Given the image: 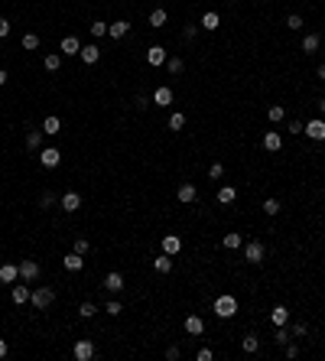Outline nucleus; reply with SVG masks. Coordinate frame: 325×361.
<instances>
[{
	"mask_svg": "<svg viewBox=\"0 0 325 361\" xmlns=\"http://www.w3.org/2000/svg\"><path fill=\"white\" fill-rule=\"evenodd\" d=\"M234 312H238V300H234L231 293L215 296V316H218V319H231Z\"/></svg>",
	"mask_w": 325,
	"mask_h": 361,
	"instance_id": "nucleus-1",
	"label": "nucleus"
},
{
	"mask_svg": "<svg viewBox=\"0 0 325 361\" xmlns=\"http://www.w3.org/2000/svg\"><path fill=\"white\" fill-rule=\"evenodd\" d=\"M52 300H55V290H52V287H36V290L30 293L33 309H49V306H52Z\"/></svg>",
	"mask_w": 325,
	"mask_h": 361,
	"instance_id": "nucleus-2",
	"label": "nucleus"
},
{
	"mask_svg": "<svg viewBox=\"0 0 325 361\" xmlns=\"http://www.w3.org/2000/svg\"><path fill=\"white\" fill-rule=\"evenodd\" d=\"M264 257H267L264 241H247V244H244V260L247 263H264Z\"/></svg>",
	"mask_w": 325,
	"mask_h": 361,
	"instance_id": "nucleus-3",
	"label": "nucleus"
},
{
	"mask_svg": "<svg viewBox=\"0 0 325 361\" xmlns=\"http://www.w3.org/2000/svg\"><path fill=\"white\" fill-rule=\"evenodd\" d=\"M72 355H75V361H91L94 358V342L91 338H78L75 348H72Z\"/></svg>",
	"mask_w": 325,
	"mask_h": 361,
	"instance_id": "nucleus-4",
	"label": "nucleus"
},
{
	"mask_svg": "<svg viewBox=\"0 0 325 361\" xmlns=\"http://www.w3.org/2000/svg\"><path fill=\"white\" fill-rule=\"evenodd\" d=\"M302 134H306L309 140L322 143V140H325V121H322V117H315V121H309V124H306V130H302Z\"/></svg>",
	"mask_w": 325,
	"mask_h": 361,
	"instance_id": "nucleus-5",
	"label": "nucleus"
},
{
	"mask_svg": "<svg viewBox=\"0 0 325 361\" xmlns=\"http://www.w3.org/2000/svg\"><path fill=\"white\" fill-rule=\"evenodd\" d=\"M39 163H43V166H46V169H55V166H59V163H62V156H59V150H55V147H43V150H39Z\"/></svg>",
	"mask_w": 325,
	"mask_h": 361,
	"instance_id": "nucleus-6",
	"label": "nucleus"
},
{
	"mask_svg": "<svg viewBox=\"0 0 325 361\" xmlns=\"http://www.w3.org/2000/svg\"><path fill=\"white\" fill-rule=\"evenodd\" d=\"M39 277V263L36 260H20V280L23 283H33Z\"/></svg>",
	"mask_w": 325,
	"mask_h": 361,
	"instance_id": "nucleus-7",
	"label": "nucleus"
},
{
	"mask_svg": "<svg viewBox=\"0 0 325 361\" xmlns=\"http://www.w3.org/2000/svg\"><path fill=\"white\" fill-rule=\"evenodd\" d=\"M59 208H62V212H68V215L78 212V208H81V196H78V192H65V196L59 199Z\"/></svg>",
	"mask_w": 325,
	"mask_h": 361,
	"instance_id": "nucleus-8",
	"label": "nucleus"
},
{
	"mask_svg": "<svg viewBox=\"0 0 325 361\" xmlns=\"http://www.w3.org/2000/svg\"><path fill=\"white\" fill-rule=\"evenodd\" d=\"M17 280H20V263H4V267H0V283L13 287Z\"/></svg>",
	"mask_w": 325,
	"mask_h": 361,
	"instance_id": "nucleus-9",
	"label": "nucleus"
},
{
	"mask_svg": "<svg viewBox=\"0 0 325 361\" xmlns=\"http://www.w3.org/2000/svg\"><path fill=\"white\" fill-rule=\"evenodd\" d=\"M179 251H182V238H179V234H163V254L176 257Z\"/></svg>",
	"mask_w": 325,
	"mask_h": 361,
	"instance_id": "nucleus-10",
	"label": "nucleus"
},
{
	"mask_svg": "<svg viewBox=\"0 0 325 361\" xmlns=\"http://www.w3.org/2000/svg\"><path fill=\"white\" fill-rule=\"evenodd\" d=\"M182 325H185V332H189V335H202V332H205V319L195 316V312H189Z\"/></svg>",
	"mask_w": 325,
	"mask_h": 361,
	"instance_id": "nucleus-11",
	"label": "nucleus"
},
{
	"mask_svg": "<svg viewBox=\"0 0 325 361\" xmlns=\"http://www.w3.org/2000/svg\"><path fill=\"white\" fill-rule=\"evenodd\" d=\"M30 293H33V290H30V283H23V280H20V283H13L10 300H13V303H30Z\"/></svg>",
	"mask_w": 325,
	"mask_h": 361,
	"instance_id": "nucleus-12",
	"label": "nucleus"
},
{
	"mask_svg": "<svg viewBox=\"0 0 325 361\" xmlns=\"http://www.w3.org/2000/svg\"><path fill=\"white\" fill-rule=\"evenodd\" d=\"M195 196H198V189L192 183H182V186H179V192H176V199L182 205H192V202H195Z\"/></svg>",
	"mask_w": 325,
	"mask_h": 361,
	"instance_id": "nucleus-13",
	"label": "nucleus"
},
{
	"mask_svg": "<svg viewBox=\"0 0 325 361\" xmlns=\"http://www.w3.org/2000/svg\"><path fill=\"white\" fill-rule=\"evenodd\" d=\"M130 33V23L127 20H114V23H107V36L111 39H124Z\"/></svg>",
	"mask_w": 325,
	"mask_h": 361,
	"instance_id": "nucleus-14",
	"label": "nucleus"
},
{
	"mask_svg": "<svg viewBox=\"0 0 325 361\" xmlns=\"http://www.w3.org/2000/svg\"><path fill=\"white\" fill-rule=\"evenodd\" d=\"M78 59L85 62V65H94V62L101 59V49L94 43H88V46H81V52H78Z\"/></svg>",
	"mask_w": 325,
	"mask_h": 361,
	"instance_id": "nucleus-15",
	"label": "nucleus"
},
{
	"mask_svg": "<svg viewBox=\"0 0 325 361\" xmlns=\"http://www.w3.org/2000/svg\"><path fill=\"white\" fill-rule=\"evenodd\" d=\"M62 263H65V270H72V274H78L81 267H85V254H65V257H62Z\"/></svg>",
	"mask_w": 325,
	"mask_h": 361,
	"instance_id": "nucleus-16",
	"label": "nucleus"
},
{
	"mask_svg": "<svg viewBox=\"0 0 325 361\" xmlns=\"http://www.w3.org/2000/svg\"><path fill=\"white\" fill-rule=\"evenodd\" d=\"M104 290H107V293H121V290H124V277L117 274V270H111V274L104 277Z\"/></svg>",
	"mask_w": 325,
	"mask_h": 361,
	"instance_id": "nucleus-17",
	"label": "nucleus"
},
{
	"mask_svg": "<svg viewBox=\"0 0 325 361\" xmlns=\"http://www.w3.org/2000/svg\"><path fill=\"white\" fill-rule=\"evenodd\" d=\"M280 147H283V137L276 134V130H267V134H264V150H267V153H276Z\"/></svg>",
	"mask_w": 325,
	"mask_h": 361,
	"instance_id": "nucleus-18",
	"label": "nucleus"
},
{
	"mask_svg": "<svg viewBox=\"0 0 325 361\" xmlns=\"http://www.w3.org/2000/svg\"><path fill=\"white\" fill-rule=\"evenodd\" d=\"M153 104H160V108H169V104H172V88L160 85V88L153 92Z\"/></svg>",
	"mask_w": 325,
	"mask_h": 361,
	"instance_id": "nucleus-19",
	"label": "nucleus"
},
{
	"mask_svg": "<svg viewBox=\"0 0 325 361\" xmlns=\"http://www.w3.org/2000/svg\"><path fill=\"white\" fill-rule=\"evenodd\" d=\"M59 49H62V55H78V52H81L78 36H65V39H62V46H59Z\"/></svg>",
	"mask_w": 325,
	"mask_h": 361,
	"instance_id": "nucleus-20",
	"label": "nucleus"
},
{
	"mask_svg": "<svg viewBox=\"0 0 325 361\" xmlns=\"http://www.w3.org/2000/svg\"><path fill=\"white\" fill-rule=\"evenodd\" d=\"M166 59H169V55H166L163 46H150V49H147V62H150V65H163Z\"/></svg>",
	"mask_w": 325,
	"mask_h": 361,
	"instance_id": "nucleus-21",
	"label": "nucleus"
},
{
	"mask_svg": "<svg viewBox=\"0 0 325 361\" xmlns=\"http://www.w3.org/2000/svg\"><path fill=\"white\" fill-rule=\"evenodd\" d=\"M59 130H62V121H59L55 114H49V117L43 121V134H49V137H59Z\"/></svg>",
	"mask_w": 325,
	"mask_h": 361,
	"instance_id": "nucleus-22",
	"label": "nucleus"
},
{
	"mask_svg": "<svg viewBox=\"0 0 325 361\" xmlns=\"http://www.w3.org/2000/svg\"><path fill=\"white\" fill-rule=\"evenodd\" d=\"M270 322H273V325H286V322H289V309H286V306H273V309H270Z\"/></svg>",
	"mask_w": 325,
	"mask_h": 361,
	"instance_id": "nucleus-23",
	"label": "nucleus"
},
{
	"mask_svg": "<svg viewBox=\"0 0 325 361\" xmlns=\"http://www.w3.org/2000/svg\"><path fill=\"white\" fill-rule=\"evenodd\" d=\"M62 59H65V55H62V52H49V55H46V59H43L46 72H59V68H62Z\"/></svg>",
	"mask_w": 325,
	"mask_h": 361,
	"instance_id": "nucleus-24",
	"label": "nucleus"
},
{
	"mask_svg": "<svg viewBox=\"0 0 325 361\" xmlns=\"http://www.w3.org/2000/svg\"><path fill=\"white\" fill-rule=\"evenodd\" d=\"M241 348H244V351H247V355H254V351H257V348H260V338H257V335H254V332H247V335H244V338H241Z\"/></svg>",
	"mask_w": 325,
	"mask_h": 361,
	"instance_id": "nucleus-25",
	"label": "nucleus"
},
{
	"mask_svg": "<svg viewBox=\"0 0 325 361\" xmlns=\"http://www.w3.org/2000/svg\"><path fill=\"white\" fill-rule=\"evenodd\" d=\"M234 199H238V189H234V186H221L218 189V202L221 205H231Z\"/></svg>",
	"mask_w": 325,
	"mask_h": 361,
	"instance_id": "nucleus-26",
	"label": "nucleus"
},
{
	"mask_svg": "<svg viewBox=\"0 0 325 361\" xmlns=\"http://www.w3.org/2000/svg\"><path fill=\"white\" fill-rule=\"evenodd\" d=\"M166 20H169V13H166L163 7L150 13V26H153V30H163V26H166Z\"/></svg>",
	"mask_w": 325,
	"mask_h": 361,
	"instance_id": "nucleus-27",
	"label": "nucleus"
},
{
	"mask_svg": "<svg viewBox=\"0 0 325 361\" xmlns=\"http://www.w3.org/2000/svg\"><path fill=\"white\" fill-rule=\"evenodd\" d=\"M319 43H322V36H319V33H309V36L302 39V52H309V55H312L315 49H319Z\"/></svg>",
	"mask_w": 325,
	"mask_h": 361,
	"instance_id": "nucleus-28",
	"label": "nucleus"
},
{
	"mask_svg": "<svg viewBox=\"0 0 325 361\" xmlns=\"http://www.w3.org/2000/svg\"><path fill=\"white\" fill-rule=\"evenodd\" d=\"M153 270H156V274H169V270H172V257H169V254H160V257L153 260Z\"/></svg>",
	"mask_w": 325,
	"mask_h": 361,
	"instance_id": "nucleus-29",
	"label": "nucleus"
},
{
	"mask_svg": "<svg viewBox=\"0 0 325 361\" xmlns=\"http://www.w3.org/2000/svg\"><path fill=\"white\" fill-rule=\"evenodd\" d=\"M283 117H286V111H283V104H270V108H267V121H270V124H280Z\"/></svg>",
	"mask_w": 325,
	"mask_h": 361,
	"instance_id": "nucleus-30",
	"label": "nucleus"
},
{
	"mask_svg": "<svg viewBox=\"0 0 325 361\" xmlns=\"http://www.w3.org/2000/svg\"><path fill=\"white\" fill-rule=\"evenodd\" d=\"M218 26H221V17H218L215 10H208V13L202 17V30H218Z\"/></svg>",
	"mask_w": 325,
	"mask_h": 361,
	"instance_id": "nucleus-31",
	"label": "nucleus"
},
{
	"mask_svg": "<svg viewBox=\"0 0 325 361\" xmlns=\"http://www.w3.org/2000/svg\"><path fill=\"white\" fill-rule=\"evenodd\" d=\"M26 147L30 150H43V130H30V134H26Z\"/></svg>",
	"mask_w": 325,
	"mask_h": 361,
	"instance_id": "nucleus-32",
	"label": "nucleus"
},
{
	"mask_svg": "<svg viewBox=\"0 0 325 361\" xmlns=\"http://www.w3.org/2000/svg\"><path fill=\"white\" fill-rule=\"evenodd\" d=\"M221 244L228 247V251H238L241 247V234L238 231H231V234H225V238H221Z\"/></svg>",
	"mask_w": 325,
	"mask_h": 361,
	"instance_id": "nucleus-33",
	"label": "nucleus"
},
{
	"mask_svg": "<svg viewBox=\"0 0 325 361\" xmlns=\"http://www.w3.org/2000/svg\"><path fill=\"white\" fill-rule=\"evenodd\" d=\"M166 68H169V75H182V68H185V62L179 59V55H172V59H166Z\"/></svg>",
	"mask_w": 325,
	"mask_h": 361,
	"instance_id": "nucleus-34",
	"label": "nucleus"
},
{
	"mask_svg": "<svg viewBox=\"0 0 325 361\" xmlns=\"http://www.w3.org/2000/svg\"><path fill=\"white\" fill-rule=\"evenodd\" d=\"M88 30H91V36H94V39H101V36H107V23H104V20H94V23H91V26H88Z\"/></svg>",
	"mask_w": 325,
	"mask_h": 361,
	"instance_id": "nucleus-35",
	"label": "nucleus"
},
{
	"mask_svg": "<svg viewBox=\"0 0 325 361\" xmlns=\"http://www.w3.org/2000/svg\"><path fill=\"white\" fill-rule=\"evenodd\" d=\"M182 127H185V114H179V111L169 114V130H182Z\"/></svg>",
	"mask_w": 325,
	"mask_h": 361,
	"instance_id": "nucleus-36",
	"label": "nucleus"
},
{
	"mask_svg": "<svg viewBox=\"0 0 325 361\" xmlns=\"http://www.w3.org/2000/svg\"><path fill=\"white\" fill-rule=\"evenodd\" d=\"M273 342H276V345H286V342H289V332H286V325H276V332H273Z\"/></svg>",
	"mask_w": 325,
	"mask_h": 361,
	"instance_id": "nucleus-37",
	"label": "nucleus"
},
{
	"mask_svg": "<svg viewBox=\"0 0 325 361\" xmlns=\"http://www.w3.org/2000/svg\"><path fill=\"white\" fill-rule=\"evenodd\" d=\"M78 312H81V319H91V316H98V306L94 303H81Z\"/></svg>",
	"mask_w": 325,
	"mask_h": 361,
	"instance_id": "nucleus-38",
	"label": "nucleus"
},
{
	"mask_svg": "<svg viewBox=\"0 0 325 361\" xmlns=\"http://www.w3.org/2000/svg\"><path fill=\"white\" fill-rule=\"evenodd\" d=\"M23 49H39V36L36 33H26L23 36Z\"/></svg>",
	"mask_w": 325,
	"mask_h": 361,
	"instance_id": "nucleus-39",
	"label": "nucleus"
},
{
	"mask_svg": "<svg viewBox=\"0 0 325 361\" xmlns=\"http://www.w3.org/2000/svg\"><path fill=\"white\" fill-rule=\"evenodd\" d=\"M286 26H289V30H302V17H299V13H289V17H286Z\"/></svg>",
	"mask_w": 325,
	"mask_h": 361,
	"instance_id": "nucleus-40",
	"label": "nucleus"
},
{
	"mask_svg": "<svg viewBox=\"0 0 325 361\" xmlns=\"http://www.w3.org/2000/svg\"><path fill=\"white\" fill-rule=\"evenodd\" d=\"M221 176H225V166H221V163H211V166H208V179L215 183V179H221Z\"/></svg>",
	"mask_w": 325,
	"mask_h": 361,
	"instance_id": "nucleus-41",
	"label": "nucleus"
},
{
	"mask_svg": "<svg viewBox=\"0 0 325 361\" xmlns=\"http://www.w3.org/2000/svg\"><path fill=\"white\" fill-rule=\"evenodd\" d=\"M88 247H91V244H88V241H85V238H75V244H72V251H75V254H88Z\"/></svg>",
	"mask_w": 325,
	"mask_h": 361,
	"instance_id": "nucleus-42",
	"label": "nucleus"
},
{
	"mask_svg": "<svg viewBox=\"0 0 325 361\" xmlns=\"http://www.w3.org/2000/svg\"><path fill=\"white\" fill-rule=\"evenodd\" d=\"M264 212H267V215H280V202H276V199H267V202H264Z\"/></svg>",
	"mask_w": 325,
	"mask_h": 361,
	"instance_id": "nucleus-43",
	"label": "nucleus"
},
{
	"mask_svg": "<svg viewBox=\"0 0 325 361\" xmlns=\"http://www.w3.org/2000/svg\"><path fill=\"white\" fill-rule=\"evenodd\" d=\"M195 36H198V26L185 23V26H182V39H195Z\"/></svg>",
	"mask_w": 325,
	"mask_h": 361,
	"instance_id": "nucleus-44",
	"label": "nucleus"
},
{
	"mask_svg": "<svg viewBox=\"0 0 325 361\" xmlns=\"http://www.w3.org/2000/svg\"><path fill=\"white\" fill-rule=\"evenodd\" d=\"M104 312H107V316H121V312H124V306H121V303H117V300H111Z\"/></svg>",
	"mask_w": 325,
	"mask_h": 361,
	"instance_id": "nucleus-45",
	"label": "nucleus"
},
{
	"mask_svg": "<svg viewBox=\"0 0 325 361\" xmlns=\"http://www.w3.org/2000/svg\"><path fill=\"white\" fill-rule=\"evenodd\" d=\"M306 332H309V325H306V322H293V335H296V338H302Z\"/></svg>",
	"mask_w": 325,
	"mask_h": 361,
	"instance_id": "nucleus-46",
	"label": "nucleus"
},
{
	"mask_svg": "<svg viewBox=\"0 0 325 361\" xmlns=\"http://www.w3.org/2000/svg\"><path fill=\"white\" fill-rule=\"evenodd\" d=\"M39 205H43V208H52V205H55V196H52V192H43V199H39Z\"/></svg>",
	"mask_w": 325,
	"mask_h": 361,
	"instance_id": "nucleus-47",
	"label": "nucleus"
},
{
	"mask_svg": "<svg viewBox=\"0 0 325 361\" xmlns=\"http://www.w3.org/2000/svg\"><path fill=\"white\" fill-rule=\"evenodd\" d=\"M283 351H286V358H296V355H299V345L286 342V345H283Z\"/></svg>",
	"mask_w": 325,
	"mask_h": 361,
	"instance_id": "nucleus-48",
	"label": "nucleus"
},
{
	"mask_svg": "<svg viewBox=\"0 0 325 361\" xmlns=\"http://www.w3.org/2000/svg\"><path fill=\"white\" fill-rule=\"evenodd\" d=\"M150 104H153V98H147V95H137V111L150 108Z\"/></svg>",
	"mask_w": 325,
	"mask_h": 361,
	"instance_id": "nucleus-49",
	"label": "nucleus"
},
{
	"mask_svg": "<svg viewBox=\"0 0 325 361\" xmlns=\"http://www.w3.org/2000/svg\"><path fill=\"white\" fill-rule=\"evenodd\" d=\"M179 355H182V351H179L176 345H169V348H166V361H179Z\"/></svg>",
	"mask_w": 325,
	"mask_h": 361,
	"instance_id": "nucleus-50",
	"label": "nucleus"
},
{
	"mask_svg": "<svg viewBox=\"0 0 325 361\" xmlns=\"http://www.w3.org/2000/svg\"><path fill=\"white\" fill-rule=\"evenodd\" d=\"M195 358H198V361H211V358H215V351H211V348H198Z\"/></svg>",
	"mask_w": 325,
	"mask_h": 361,
	"instance_id": "nucleus-51",
	"label": "nucleus"
},
{
	"mask_svg": "<svg viewBox=\"0 0 325 361\" xmlns=\"http://www.w3.org/2000/svg\"><path fill=\"white\" fill-rule=\"evenodd\" d=\"M4 36H10V20L0 17V39H4Z\"/></svg>",
	"mask_w": 325,
	"mask_h": 361,
	"instance_id": "nucleus-52",
	"label": "nucleus"
},
{
	"mask_svg": "<svg viewBox=\"0 0 325 361\" xmlns=\"http://www.w3.org/2000/svg\"><path fill=\"white\" fill-rule=\"evenodd\" d=\"M289 130H293V137H296V134H302V130H306V124H302V121H293V124H289Z\"/></svg>",
	"mask_w": 325,
	"mask_h": 361,
	"instance_id": "nucleus-53",
	"label": "nucleus"
},
{
	"mask_svg": "<svg viewBox=\"0 0 325 361\" xmlns=\"http://www.w3.org/2000/svg\"><path fill=\"white\" fill-rule=\"evenodd\" d=\"M7 351H10L7 348V338H0V358H7Z\"/></svg>",
	"mask_w": 325,
	"mask_h": 361,
	"instance_id": "nucleus-54",
	"label": "nucleus"
},
{
	"mask_svg": "<svg viewBox=\"0 0 325 361\" xmlns=\"http://www.w3.org/2000/svg\"><path fill=\"white\" fill-rule=\"evenodd\" d=\"M7 85V72H4V68H0V88H4Z\"/></svg>",
	"mask_w": 325,
	"mask_h": 361,
	"instance_id": "nucleus-55",
	"label": "nucleus"
},
{
	"mask_svg": "<svg viewBox=\"0 0 325 361\" xmlns=\"http://www.w3.org/2000/svg\"><path fill=\"white\" fill-rule=\"evenodd\" d=\"M319 81H325V62L319 65Z\"/></svg>",
	"mask_w": 325,
	"mask_h": 361,
	"instance_id": "nucleus-56",
	"label": "nucleus"
},
{
	"mask_svg": "<svg viewBox=\"0 0 325 361\" xmlns=\"http://www.w3.org/2000/svg\"><path fill=\"white\" fill-rule=\"evenodd\" d=\"M319 111H322V114H325V98H322V101H319Z\"/></svg>",
	"mask_w": 325,
	"mask_h": 361,
	"instance_id": "nucleus-57",
	"label": "nucleus"
},
{
	"mask_svg": "<svg viewBox=\"0 0 325 361\" xmlns=\"http://www.w3.org/2000/svg\"><path fill=\"white\" fill-rule=\"evenodd\" d=\"M228 4H238V0H228Z\"/></svg>",
	"mask_w": 325,
	"mask_h": 361,
	"instance_id": "nucleus-58",
	"label": "nucleus"
}]
</instances>
